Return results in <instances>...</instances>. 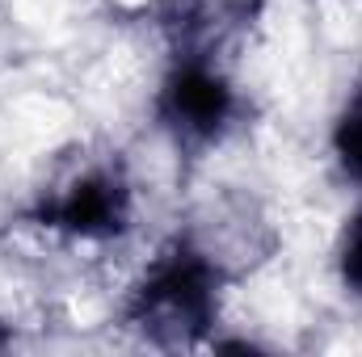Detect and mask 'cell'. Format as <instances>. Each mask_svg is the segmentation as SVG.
Wrapping results in <instances>:
<instances>
[{"instance_id": "obj_5", "label": "cell", "mask_w": 362, "mask_h": 357, "mask_svg": "<svg viewBox=\"0 0 362 357\" xmlns=\"http://www.w3.org/2000/svg\"><path fill=\"white\" fill-rule=\"evenodd\" d=\"M333 277L354 303H362V198L333 240Z\"/></svg>"}, {"instance_id": "obj_2", "label": "cell", "mask_w": 362, "mask_h": 357, "mask_svg": "<svg viewBox=\"0 0 362 357\" xmlns=\"http://www.w3.org/2000/svg\"><path fill=\"white\" fill-rule=\"evenodd\" d=\"M25 214L38 231L68 244H118L135 231L139 189L127 160L110 152L76 156L34 193Z\"/></svg>"}, {"instance_id": "obj_1", "label": "cell", "mask_w": 362, "mask_h": 357, "mask_svg": "<svg viewBox=\"0 0 362 357\" xmlns=\"http://www.w3.org/2000/svg\"><path fill=\"white\" fill-rule=\"evenodd\" d=\"M228 286L232 269L211 244L198 236H173L131 277L118 307L122 328L160 349L215 345Z\"/></svg>"}, {"instance_id": "obj_4", "label": "cell", "mask_w": 362, "mask_h": 357, "mask_svg": "<svg viewBox=\"0 0 362 357\" xmlns=\"http://www.w3.org/2000/svg\"><path fill=\"white\" fill-rule=\"evenodd\" d=\"M329 160L337 177L362 198V80H354L329 118Z\"/></svg>"}, {"instance_id": "obj_3", "label": "cell", "mask_w": 362, "mask_h": 357, "mask_svg": "<svg viewBox=\"0 0 362 357\" xmlns=\"http://www.w3.org/2000/svg\"><path fill=\"white\" fill-rule=\"evenodd\" d=\"M245 97L215 51H173L152 89V122L185 156H206L240 126Z\"/></svg>"}]
</instances>
